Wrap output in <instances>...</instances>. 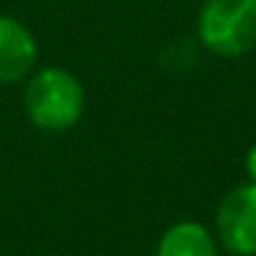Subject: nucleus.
Wrapping results in <instances>:
<instances>
[{"mask_svg": "<svg viewBox=\"0 0 256 256\" xmlns=\"http://www.w3.org/2000/svg\"><path fill=\"white\" fill-rule=\"evenodd\" d=\"M245 171H248L250 182L256 184V144L248 149V157H245Z\"/></svg>", "mask_w": 256, "mask_h": 256, "instance_id": "nucleus-6", "label": "nucleus"}, {"mask_svg": "<svg viewBox=\"0 0 256 256\" xmlns=\"http://www.w3.org/2000/svg\"><path fill=\"white\" fill-rule=\"evenodd\" d=\"M36 64V39L20 20L0 17V83H20Z\"/></svg>", "mask_w": 256, "mask_h": 256, "instance_id": "nucleus-4", "label": "nucleus"}, {"mask_svg": "<svg viewBox=\"0 0 256 256\" xmlns=\"http://www.w3.org/2000/svg\"><path fill=\"white\" fill-rule=\"evenodd\" d=\"M157 256H218L215 240L201 223H174L157 245Z\"/></svg>", "mask_w": 256, "mask_h": 256, "instance_id": "nucleus-5", "label": "nucleus"}, {"mask_svg": "<svg viewBox=\"0 0 256 256\" xmlns=\"http://www.w3.org/2000/svg\"><path fill=\"white\" fill-rule=\"evenodd\" d=\"M198 39L220 58H240L256 47V0H206Z\"/></svg>", "mask_w": 256, "mask_h": 256, "instance_id": "nucleus-2", "label": "nucleus"}, {"mask_svg": "<svg viewBox=\"0 0 256 256\" xmlns=\"http://www.w3.org/2000/svg\"><path fill=\"white\" fill-rule=\"evenodd\" d=\"M218 237L234 256H256V184H240L220 201L215 215Z\"/></svg>", "mask_w": 256, "mask_h": 256, "instance_id": "nucleus-3", "label": "nucleus"}, {"mask_svg": "<svg viewBox=\"0 0 256 256\" xmlns=\"http://www.w3.org/2000/svg\"><path fill=\"white\" fill-rule=\"evenodd\" d=\"M86 108L83 86L66 69H42L25 88V110L39 130L61 132L80 122Z\"/></svg>", "mask_w": 256, "mask_h": 256, "instance_id": "nucleus-1", "label": "nucleus"}]
</instances>
